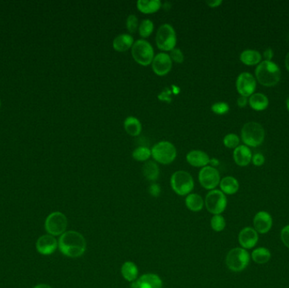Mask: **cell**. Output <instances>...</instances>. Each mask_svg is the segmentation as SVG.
I'll return each mask as SVG.
<instances>
[{
	"label": "cell",
	"instance_id": "6da1fadb",
	"mask_svg": "<svg viewBox=\"0 0 289 288\" xmlns=\"http://www.w3.org/2000/svg\"><path fill=\"white\" fill-rule=\"evenodd\" d=\"M58 243L61 253L70 258L80 257L86 250L85 237L76 231H66L59 236Z\"/></svg>",
	"mask_w": 289,
	"mask_h": 288
},
{
	"label": "cell",
	"instance_id": "7a4b0ae2",
	"mask_svg": "<svg viewBox=\"0 0 289 288\" xmlns=\"http://www.w3.org/2000/svg\"><path fill=\"white\" fill-rule=\"evenodd\" d=\"M256 77L261 85L271 87L277 85L281 79V70L272 61H262L256 69Z\"/></svg>",
	"mask_w": 289,
	"mask_h": 288
},
{
	"label": "cell",
	"instance_id": "3957f363",
	"mask_svg": "<svg viewBox=\"0 0 289 288\" xmlns=\"http://www.w3.org/2000/svg\"><path fill=\"white\" fill-rule=\"evenodd\" d=\"M265 135L264 128L256 122H248L241 131V139L248 147L261 146L264 142Z\"/></svg>",
	"mask_w": 289,
	"mask_h": 288
},
{
	"label": "cell",
	"instance_id": "277c9868",
	"mask_svg": "<svg viewBox=\"0 0 289 288\" xmlns=\"http://www.w3.org/2000/svg\"><path fill=\"white\" fill-rule=\"evenodd\" d=\"M171 188L180 196H185L191 193L195 182L190 173L186 171H176L170 179Z\"/></svg>",
	"mask_w": 289,
	"mask_h": 288
},
{
	"label": "cell",
	"instance_id": "5b68a950",
	"mask_svg": "<svg viewBox=\"0 0 289 288\" xmlns=\"http://www.w3.org/2000/svg\"><path fill=\"white\" fill-rule=\"evenodd\" d=\"M152 157L155 161L162 165H169L176 159L177 149L173 143L161 140L151 149Z\"/></svg>",
	"mask_w": 289,
	"mask_h": 288
},
{
	"label": "cell",
	"instance_id": "8992f818",
	"mask_svg": "<svg viewBox=\"0 0 289 288\" xmlns=\"http://www.w3.org/2000/svg\"><path fill=\"white\" fill-rule=\"evenodd\" d=\"M131 54L137 64L142 66H148L152 64L155 57L153 47L145 39H139L134 42L131 48Z\"/></svg>",
	"mask_w": 289,
	"mask_h": 288
},
{
	"label": "cell",
	"instance_id": "52a82bcc",
	"mask_svg": "<svg viewBox=\"0 0 289 288\" xmlns=\"http://www.w3.org/2000/svg\"><path fill=\"white\" fill-rule=\"evenodd\" d=\"M156 44L164 52H170L176 48L177 34L172 25L165 23L160 26L156 35Z\"/></svg>",
	"mask_w": 289,
	"mask_h": 288
},
{
	"label": "cell",
	"instance_id": "ba28073f",
	"mask_svg": "<svg viewBox=\"0 0 289 288\" xmlns=\"http://www.w3.org/2000/svg\"><path fill=\"white\" fill-rule=\"evenodd\" d=\"M250 256L246 249L235 248L228 252L226 256V264L234 272H240L245 270L250 264Z\"/></svg>",
	"mask_w": 289,
	"mask_h": 288
},
{
	"label": "cell",
	"instance_id": "9c48e42d",
	"mask_svg": "<svg viewBox=\"0 0 289 288\" xmlns=\"http://www.w3.org/2000/svg\"><path fill=\"white\" fill-rule=\"evenodd\" d=\"M44 227L48 234L53 236H60L67 229V217L60 211L50 213L46 218Z\"/></svg>",
	"mask_w": 289,
	"mask_h": 288
},
{
	"label": "cell",
	"instance_id": "30bf717a",
	"mask_svg": "<svg viewBox=\"0 0 289 288\" xmlns=\"http://www.w3.org/2000/svg\"><path fill=\"white\" fill-rule=\"evenodd\" d=\"M204 200L205 207L213 215H221L228 205L226 194L219 189H213L208 192Z\"/></svg>",
	"mask_w": 289,
	"mask_h": 288
},
{
	"label": "cell",
	"instance_id": "8fae6325",
	"mask_svg": "<svg viewBox=\"0 0 289 288\" xmlns=\"http://www.w3.org/2000/svg\"><path fill=\"white\" fill-rule=\"evenodd\" d=\"M198 179L201 186L210 191L215 189L221 181L219 172L211 166L202 167L199 172Z\"/></svg>",
	"mask_w": 289,
	"mask_h": 288
},
{
	"label": "cell",
	"instance_id": "7c38bea8",
	"mask_svg": "<svg viewBox=\"0 0 289 288\" xmlns=\"http://www.w3.org/2000/svg\"><path fill=\"white\" fill-rule=\"evenodd\" d=\"M236 88L242 97H250L255 93L256 88V79L255 76L249 72H243L237 76Z\"/></svg>",
	"mask_w": 289,
	"mask_h": 288
},
{
	"label": "cell",
	"instance_id": "4fadbf2b",
	"mask_svg": "<svg viewBox=\"0 0 289 288\" xmlns=\"http://www.w3.org/2000/svg\"><path fill=\"white\" fill-rule=\"evenodd\" d=\"M153 72L158 76H167L173 68V61L166 52H159L155 55L152 63Z\"/></svg>",
	"mask_w": 289,
	"mask_h": 288
},
{
	"label": "cell",
	"instance_id": "5bb4252c",
	"mask_svg": "<svg viewBox=\"0 0 289 288\" xmlns=\"http://www.w3.org/2000/svg\"><path fill=\"white\" fill-rule=\"evenodd\" d=\"M161 277L154 273L144 274L134 282H131V288H162Z\"/></svg>",
	"mask_w": 289,
	"mask_h": 288
},
{
	"label": "cell",
	"instance_id": "9a60e30c",
	"mask_svg": "<svg viewBox=\"0 0 289 288\" xmlns=\"http://www.w3.org/2000/svg\"><path fill=\"white\" fill-rule=\"evenodd\" d=\"M58 248V240L50 234L40 236L36 243L37 252L43 255H52Z\"/></svg>",
	"mask_w": 289,
	"mask_h": 288
},
{
	"label": "cell",
	"instance_id": "2e32d148",
	"mask_svg": "<svg viewBox=\"0 0 289 288\" xmlns=\"http://www.w3.org/2000/svg\"><path fill=\"white\" fill-rule=\"evenodd\" d=\"M272 217L267 211H259L254 217V229L261 234H267L272 227Z\"/></svg>",
	"mask_w": 289,
	"mask_h": 288
},
{
	"label": "cell",
	"instance_id": "e0dca14e",
	"mask_svg": "<svg viewBox=\"0 0 289 288\" xmlns=\"http://www.w3.org/2000/svg\"><path fill=\"white\" fill-rule=\"evenodd\" d=\"M258 233L253 228H243L238 234V243L244 249H251L258 243Z\"/></svg>",
	"mask_w": 289,
	"mask_h": 288
},
{
	"label": "cell",
	"instance_id": "ac0fdd59",
	"mask_svg": "<svg viewBox=\"0 0 289 288\" xmlns=\"http://www.w3.org/2000/svg\"><path fill=\"white\" fill-rule=\"evenodd\" d=\"M186 160L189 165L195 167H207L210 163V157L206 152L201 150H193L186 155Z\"/></svg>",
	"mask_w": 289,
	"mask_h": 288
},
{
	"label": "cell",
	"instance_id": "d6986e66",
	"mask_svg": "<svg viewBox=\"0 0 289 288\" xmlns=\"http://www.w3.org/2000/svg\"><path fill=\"white\" fill-rule=\"evenodd\" d=\"M234 160L235 163L240 167H246L252 161V152L245 145H241L234 151Z\"/></svg>",
	"mask_w": 289,
	"mask_h": 288
},
{
	"label": "cell",
	"instance_id": "ffe728a7",
	"mask_svg": "<svg viewBox=\"0 0 289 288\" xmlns=\"http://www.w3.org/2000/svg\"><path fill=\"white\" fill-rule=\"evenodd\" d=\"M134 43V37L131 34H119L113 39V48L117 52H126L132 48Z\"/></svg>",
	"mask_w": 289,
	"mask_h": 288
},
{
	"label": "cell",
	"instance_id": "44dd1931",
	"mask_svg": "<svg viewBox=\"0 0 289 288\" xmlns=\"http://www.w3.org/2000/svg\"><path fill=\"white\" fill-rule=\"evenodd\" d=\"M124 128L131 136L136 137L140 135L142 131V125L140 120L134 116H129L124 121Z\"/></svg>",
	"mask_w": 289,
	"mask_h": 288
},
{
	"label": "cell",
	"instance_id": "7402d4cb",
	"mask_svg": "<svg viewBox=\"0 0 289 288\" xmlns=\"http://www.w3.org/2000/svg\"><path fill=\"white\" fill-rule=\"evenodd\" d=\"M220 188L221 191L224 194L232 195L238 191L239 183L235 177L227 176L221 179L220 181Z\"/></svg>",
	"mask_w": 289,
	"mask_h": 288
},
{
	"label": "cell",
	"instance_id": "603a6c76",
	"mask_svg": "<svg viewBox=\"0 0 289 288\" xmlns=\"http://www.w3.org/2000/svg\"><path fill=\"white\" fill-rule=\"evenodd\" d=\"M137 9L143 14H153L161 9L162 4L160 0H139L136 3Z\"/></svg>",
	"mask_w": 289,
	"mask_h": 288
},
{
	"label": "cell",
	"instance_id": "cb8c5ba5",
	"mask_svg": "<svg viewBox=\"0 0 289 288\" xmlns=\"http://www.w3.org/2000/svg\"><path fill=\"white\" fill-rule=\"evenodd\" d=\"M122 276L127 282H133L138 279L139 269L136 264L132 261H126L121 267Z\"/></svg>",
	"mask_w": 289,
	"mask_h": 288
},
{
	"label": "cell",
	"instance_id": "d4e9b609",
	"mask_svg": "<svg viewBox=\"0 0 289 288\" xmlns=\"http://www.w3.org/2000/svg\"><path fill=\"white\" fill-rule=\"evenodd\" d=\"M185 206L193 212H199L205 207V200L201 195L195 193H190L185 198Z\"/></svg>",
	"mask_w": 289,
	"mask_h": 288
},
{
	"label": "cell",
	"instance_id": "484cf974",
	"mask_svg": "<svg viewBox=\"0 0 289 288\" xmlns=\"http://www.w3.org/2000/svg\"><path fill=\"white\" fill-rule=\"evenodd\" d=\"M142 173L145 178L151 182H155L159 178L160 168L158 164L154 161H147L142 167Z\"/></svg>",
	"mask_w": 289,
	"mask_h": 288
},
{
	"label": "cell",
	"instance_id": "4316f807",
	"mask_svg": "<svg viewBox=\"0 0 289 288\" xmlns=\"http://www.w3.org/2000/svg\"><path fill=\"white\" fill-rule=\"evenodd\" d=\"M240 61L243 64L249 66L256 65L262 62V56L261 52L256 51V50H251V49H247L241 52Z\"/></svg>",
	"mask_w": 289,
	"mask_h": 288
},
{
	"label": "cell",
	"instance_id": "83f0119b",
	"mask_svg": "<svg viewBox=\"0 0 289 288\" xmlns=\"http://www.w3.org/2000/svg\"><path fill=\"white\" fill-rule=\"evenodd\" d=\"M249 104L252 109L260 112L267 108V106H269V100L265 95L262 93H254L250 97Z\"/></svg>",
	"mask_w": 289,
	"mask_h": 288
},
{
	"label": "cell",
	"instance_id": "f1b7e54d",
	"mask_svg": "<svg viewBox=\"0 0 289 288\" xmlns=\"http://www.w3.org/2000/svg\"><path fill=\"white\" fill-rule=\"evenodd\" d=\"M271 254L269 249L266 248H257L252 252L251 258L256 264H263L269 262L271 260Z\"/></svg>",
	"mask_w": 289,
	"mask_h": 288
},
{
	"label": "cell",
	"instance_id": "f546056e",
	"mask_svg": "<svg viewBox=\"0 0 289 288\" xmlns=\"http://www.w3.org/2000/svg\"><path fill=\"white\" fill-rule=\"evenodd\" d=\"M152 157V151L147 146H138L132 152V157L137 161H147Z\"/></svg>",
	"mask_w": 289,
	"mask_h": 288
},
{
	"label": "cell",
	"instance_id": "4dcf8cb0",
	"mask_svg": "<svg viewBox=\"0 0 289 288\" xmlns=\"http://www.w3.org/2000/svg\"><path fill=\"white\" fill-rule=\"evenodd\" d=\"M138 30L140 37L143 38L150 37L154 30V23L149 19H145L139 24Z\"/></svg>",
	"mask_w": 289,
	"mask_h": 288
},
{
	"label": "cell",
	"instance_id": "1f68e13d",
	"mask_svg": "<svg viewBox=\"0 0 289 288\" xmlns=\"http://www.w3.org/2000/svg\"><path fill=\"white\" fill-rule=\"evenodd\" d=\"M210 228L215 232H222L226 228L225 218L222 215H213L210 219Z\"/></svg>",
	"mask_w": 289,
	"mask_h": 288
},
{
	"label": "cell",
	"instance_id": "d6a6232c",
	"mask_svg": "<svg viewBox=\"0 0 289 288\" xmlns=\"http://www.w3.org/2000/svg\"><path fill=\"white\" fill-rule=\"evenodd\" d=\"M240 140L235 133H228L226 134L225 137L223 138V145L229 149H235L239 146Z\"/></svg>",
	"mask_w": 289,
	"mask_h": 288
},
{
	"label": "cell",
	"instance_id": "836d02e7",
	"mask_svg": "<svg viewBox=\"0 0 289 288\" xmlns=\"http://www.w3.org/2000/svg\"><path fill=\"white\" fill-rule=\"evenodd\" d=\"M126 28L130 33L136 32L139 28V20L136 15L133 14L129 15L126 20Z\"/></svg>",
	"mask_w": 289,
	"mask_h": 288
},
{
	"label": "cell",
	"instance_id": "e575fe53",
	"mask_svg": "<svg viewBox=\"0 0 289 288\" xmlns=\"http://www.w3.org/2000/svg\"><path fill=\"white\" fill-rule=\"evenodd\" d=\"M211 111L217 115H224L229 111V105L224 102L215 103L211 106Z\"/></svg>",
	"mask_w": 289,
	"mask_h": 288
},
{
	"label": "cell",
	"instance_id": "d590c367",
	"mask_svg": "<svg viewBox=\"0 0 289 288\" xmlns=\"http://www.w3.org/2000/svg\"><path fill=\"white\" fill-rule=\"evenodd\" d=\"M169 56H170L172 61L175 62L177 64H182L184 60V53L181 51V49H179V48H175L172 51H170Z\"/></svg>",
	"mask_w": 289,
	"mask_h": 288
},
{
	"label": "cell",
	"instance_id": "8d00e7d4",
	"mask_svg": "<svg viewBox=\"0 0 289 288\" xmlns=\"http://www.w3.org/2000/svg\"><path fill=\"white\" fill-rule=\"evenodd\" d=\"M172 94H173V91L168 87L166 88L161 91V93L158 95V99L162 102H167V103H171L172 102Z\"/></svg>",
	"mask_w": 289,
	"mask_h": 288
},
{
	"label": "cell",
	"instance_id": "74e56055",
	"mask_svg": "<svg viewBox=\"0 0 289 288\" xmlns=\"http://www.w3.org/2000/svg\"><path fill=\"white\" fill-rule=\"evenodd\" d=\"M281 239L283 244L289 249V225H287L281 231Z\"/></svg>",
	"mask_w": 289,
	"mask_h": 288
},
{
	"label": "cell",
	"instance_id": "f35d334b",
	"mask_svg": "<svg viewBox=\"0 0 289 288\" xmlns=\"http://www.w3.org/2000/svg\"><path fill=\"white\" fill-rule=\"evenodd\" d=\"M148 191H149V194L153 196V197H158L160 194H161V187H160V185L158 184V183H153L152 184L150 185L149 188H148Z\"/></svg>",
	"mask_w": 289,
	"mask_h": 288
},
{
	"label": "cell",
	"instance_id": "ab89813d",
	"mask_svg": "<svg viewBox=\"0 0 289 288\" xmlns=\"http://www.w3.org/2000/svg\"><path fill=\"white\" fill-rule=\"evenodd\" d=\"M252 162L256 167H261L265 163V157L261 153H256L252 157Z\"/></svg>",
	"mask_w": 289,
	"mask_h": 288
},
{
	"label": "cell",
	"instance_id": "60d3db41",
	"mask_svg": "<svg viewBox=\"0 0 289 288\" xmlns=\"http://www.w3.org/2000/svg\"><path fill=\"white\" fill-rule=\"evenodd\" d=\"M273 50L271 48H268V49H265V52L263 53V56H264L265 61H271V59L273 58Z\"/></svg>",
	"mask_w": 289,
	"mask_h": 288
},
{
	"label": "cell",
	"instance_id": "b9f144b4",
	"mask_svg": "<svg viewBox=\"0 0 289 288\" xmlns=\"http://www.w3.org/2000/svg\"><path fill=\"white\" fill-rule=\"evenodd\" d=\"M248 102H249V101H248V99H247V97H242V96H240V97L237 98V106H239V107H241V108H243V107H245V106H247Z\"/></svg>",
	"mask_w": 289,
	"mask_h": 288
},
{
	"label": "cell",
	"instance_id": "7bdbcfd3",
	"mask_svg": "<svg viewBox=\"0 0 289 288\" xmlns=\"http://www.w3.org/2000/svg\"><path fill=\"white\" fill-rule=\"evenodd\" d=\"M206 3L210 8H216L222 4V0H209V1H207Z\"/></svg>",
	"mask_w": 289,
	"mask_h": 288
},
{
	"label": "cell",
	"instance_id": "ee69618b",
	"mask_svg": "<svg viewBox=\"0 0 289 288\" xmlns=\"http://www.w3.org/2000/svg\"><path fill=\"white\" fill-rule=\"evenodd\" d=\"M210 163L211 164V167H215V166H217L219 164V161L216 158H212L210 159Z\"/></svg>",
	"mask_w": 289,
	"mask_h": 288
},
{
	"label": "cell",
	"instance_id": "f6af8a7d",
	"mask_svg": "<svg viewBox=\"0 0 289 288\" xmlns=\"http://www.w3.org/2000/svg\"><path fill=\"white\" fill-rule=\"evenodd\" d=\"M33 288H53L51 286L48 285V284H38V285L35 286Z\"/></svg>",
	"mask_w": 289,
	"mask_h": 288
},
{
	"label": "cell",
	"instance_id": "bcb514c9",
	"mask_svg": "<svg viewBox=\"0 0 289 288\" xmlns=\"http://www.w3.org/2000/svg\"><path fill=\"white\" fill-rule=\"evenodd\" d=\"M285 65H286L287 70L289 72V52L286 56V59H285Z\"/></svg>",
	"mask_w": 289,
	"mask_h": 288
},
{
	"label": "cell",
	"instance_id": "7dc6e473",
	"mask_svg": "<svg viewBox=\"0 0 289 288\" xmlns=\"http://www.w3.org/2000/svg\"><path fill=\"white\" fill-rule=\"evenodd\" d=\"M286 106H287V108H288V111H289V98H288V99H287Z\"/></svg>",
	"mask_w": 289,
	"mask_h": 288
}]
</instances>
